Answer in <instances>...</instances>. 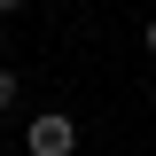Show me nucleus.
Returning <instances> with one entry per match:
<instances>
[{"label":"nucleus","instance_id":"obj_1","mask_svg":"<svg viewBox=\"0 0 156 156\" xmlns=\"http://www.w3.org/2000/svg\"><path fill=\"white\" fill-rule=\"evenodd\" d=\"M70 148H78L70 117H31V156H70Z\"/></svg>","mask_w":156,"mask_h":156},{"label":"nucleus","instance_id":"obj_2","mask_svg":"<svg viewBox=\"0 0 156 156\" xmlns=\"http://www.w3.org/2000/svg\"><path fill=\"white\" fill-rule=\"evenodd\" d=\"M0 109H16V70H0Z\"/></svg>","mask_w":156,"mask_h":156},{"label":"nucleus","instance_id":"obj_3","mask_svg":"<svg viewBox=\"0 0 156 156\" xmlns=\"http://www.w3.org/2000/svg\"><path fill=\"white\" fill-rule=\"evenodd\" d=\"M16 8H23V0H0V16H16Z\"/></svg>","mask_w":156,"mask_h":156},{"label":"nucleus","instance_id":"obj_4","mask_svg":"<svg viewBox=\"0 0 156 156\" xmlns=\"http://www.w3.org/2000/svg\"><path fill=\"white\" fill-rule=\"evenodd\" d=\"M148 55H156V23H148Z\"/></svg>","mask_w":156,"mask_h":156}]
</instances>
